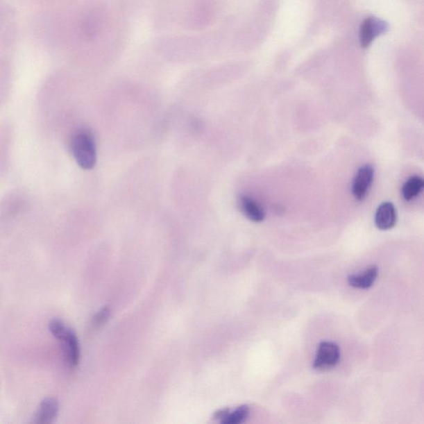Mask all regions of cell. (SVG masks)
Returning a JSON list of instances; mask_svg holds the SVG:
<instances>
[{
	"label": "cell",
	"instance_id": "obj_2",
	"mask_svg": "<svg viewBox=\"0 0 424 424\" xmlns=\"http://www.w3.org/2000/svg\"><path fill=\"white\" fill-rule=\"evenodd\" d=\"M49 331L53 336L62 342L64 357H65L67 366L75 368L78 366L80 357V350L78 338L75 332L70 328H67L61 320H51L49 325Z\"/></svg>",
	"mask_w": 424,
	"mask_h": 424
},
{
	"label": "cell",
	"instance_id": "obj_9",
	"mask_svg": "<svg viewBox=\"0 0 424 424\" xmlns=\"http://www.w3.org/2000/svg\"><path fill=\"white\" fill-rule=\"evenodd\" d=\"M241 211L247 218L254 222H261L264 219V212L260 205L249 196H243L239 200Z\"/></svg>",
	"mask_w": 424,
	"mask_h": 424
},
{
	"label": "cell",
	"instance_id": "obj_5",
	"mask_svg": "<svg viewBox=\"0 0 424 424\" xmlns=\"http://www.w3.org/2000/svg\"><path fill=\"white\" fill-rule=\"evenodd\" d=\"M387 24L378 19L369 18L364 21L359 32V40L364 48H367L375 38L387 31Z\"/></svg>",
	"mask_w": 424,
	"mask_h": 424
},
{
	"label": "cell",
	"instance_id": "obj_10",
	"mask_svg": "<svg viewBox=\"0 0 424 424\" xmlns=\"http://www.w3.org/2000/svg\"><path fill=\"white\" fill-rule=\"evenodd\" d=\"M424 189V178L414 176L402 187V196L406 201L416 198Z\"/></svg>",
	"mask_w": 424,
	"mask_h": 424
},
{
	"label": "cell",
	"instance_id": "obj_6",
	"mask_svg": "<svg viewBox=\"0 0 424 424\" xmlns=\"http://www.w3.org/2000/svg\"><path fill=\"white\" fill-rule=\"evenodd\" d=\"M59 404L55 398H46L42 400L40 408H38L35 416L33 419V423L49 424L54 421L58 416Z\"/></svg>",
	"mask_w": 424,
	"mask_h": 424
},
{
	"label": "cell",
	"instance_id": "obj_11",
	"mask_svg": "<svg viewBox=\"0 0 424 424\" xmlns=\"http://www.w3.org/2000/svg\"><path fill=\"white\" fill-rule=\"evenodd\" d=\"M226 414V416L221 421L223 424H239L246 421L250 416L251 408L247 405L239 406L232 412Z\"/></svg>",
	"mask_w": 424,
	"mask_h": 424
},
{
	"label": "cell",
	"instance_id": "obj_3",
	"mask_svg": "<svg viewBox=\"0 0 424 424\" xmlns=\"http://www.w3.org/2000/svg\"><path fill=\"white\" fill-rule=\"evenodd\" d=\"M340 357L339 346L332 341H323L319 345L314 362V368L319 371L331 370L339 362Z\"/></svg>",
	"mask_w": 424,
	"mask_h": 424
},
{
	"label": "cell",
	"instance_id": "obj_1",
	"mask_svg": "<svg viewBox=\"0 0 424 424\" xmlns=\"http://www.w3.org/2000/svg\"><path fill=\"white\" fill-rule=\"evenodd\" d=\"M70 150L77 164L85 170L95 168L97 145L95 135L87 128H80L71 136Z\"/></svg>",
	"mask_w": 424,
	"mask_h": 424
},
{
	"label": "cell",
	"instance_id": "obj_12",
	"mask_svg": "<svg viewBox=\"0 0 424 424\" xmlns=\"http://www.w3.org/2000/svg\"><path fill=\"white\" fill-rule=\"evenodd\" d=\"M111 315V309L109 307H102L100 311H98L94 315L92 322L93 329H99L104 325L110 319Z\"/></svg>",
	"mask_w": 424,
	"mask_h": 424
},
{
	"label": "cell",
	"instance_id": "obj_8",
	"mask_svg": "<svg viewBox=\"0 0 424 424\" xmlns=\"http://www.w3.org/2000/svg\"><path fill=\"white\" fill-rule=\"evenodd\" d=\"M378 269L373 266L371 267L365 272L359 273V275H350L348 277V282L351 287L359 289H370L378 277Z\"/></svg>",
	"mask_w": 424,
	"mask_h": 424
},
{
	"label": "cell",
	"instance_id": "obj_7",
	"mask_svg": "<svg viewBox=\"0 0 424 424\" xmlns=\"http://www.w3.org/2000/svg\"><path fill=\"white\" fill-rule=\"evenodd\" d=\"M397 221L396 210L391 203H384L377 209L375 222L377 228L387 230L393 228Z\"/></svg>",
	"mask_w": 424,
	"mask_h": 424
},
{
	"label": "cell",
	"instance_id": "obj_4",
	"mask_svg": "<svg viewBox=\"0 0 424 424\" xmlns=\"http://www.w3.org/2000/svg\"><path fill=\"white\" fill-rule=\"evenodd\" d=\"M374 169L369 164L359 168L353 180V194L355 199L362 201L366 198L374 179Z\"/></svg>",
	"mask_w": 424,
	"mask_h": 424
}]
</instances>
